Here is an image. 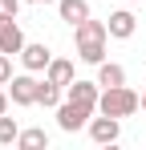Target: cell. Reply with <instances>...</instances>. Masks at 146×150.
Wrapping results in <instances>:
<instances>
[{"label": "cell", "instance_id": "13", "mask_svg": "<svg viewBox=\"0 0 146 150\" xmlns=\"http://www.w3.org/2000/svg\"><path fill=\"white\" fill-rule=\"evenodd\" d=\"M16 146H21V150H49V134L41 130V126H33V130H21Z\"/></svg>", "mask_w": 146, "mask_h": 150}, {"label": "cell", "instance_id": "6", "mask_svg": "<svg viewBox=\"0 0 146 150\" xmlns=\"http://www.w3.org/2000/svg\"><path fill=\"white\" fill-rule=\"evenodd\" d=\"M24 45H28V41H24V33H21V25H16V16H0V53L21 57Z\"/></svg>", "mask_w": 146, "mask_h": 150}, {"label": "cell", "instance_id": "10", "mask_svg": "<svg viewBox=\"0 0 146 150\" xmlns=\"http://www.w3.org/2000/svg\"><path fill=\"white\" fill-rule=\"evenodd\" d=\"M45 77H49V81H57L61 89H69L73 81H77V69H73V61H65V57H53L49 69H45Z\"/></svg>", "mask_w": 146, "mask_h": 150}, {"label": "cell", "instance_id": "21", "mask_svg": "<svg viewBox=\"0 0 146 150\" xmlns=\"http://www.w3.org/2000/svg\"><path fill=\"white\" fill-rule=\"evenodd\" d=\"M130 4H142V0H130Z\"/></svg>", "mask_w": 146, "mask_h": 150}, {"label": "cell", "instance_id": "9", "mask_svg": "<svg viewBox=\"0 0 146 150\" xmlns=\"http://www.w3.org/2000/svg\"><path fill=\"white\" fill-rule=\"evenodd\" d=\"M49 61H53V49H49V45H24L21 49V65L28 73H45Z\"/></svg>", "mask_w": 146, "mask_h": 150}, {"label": "cell", "instance_id": "1", "mask_svg": "<svg viewBox=\"0 0 146 150\" xmlns=\"http://www.w3.org/2000/svg\"><path fill=\"white\" fill-rule=\"evenodd\" d=\"M73 41H77V57L85 61V65H101L106 61V41H110V28L106 21H81V25H73Z\"/></svg>", "mask_w": 146, "mask_h": 150}, {"label": "cell", "instance_id": "4", "mask_svg": "<svg viewBox=\"0 0 146 150\" xmlns=\"http://www.w3.org/2000/svg\"><path fill=\"white\" fill-rule=\"evenodd\" d=\"M37 89H41V81L28 73V69L8 81V98H12V105H37Z\"/></svg>", "mask_w": 146, "mask_h": 150}, {"label": "cell", "instance_id": "3", "mask_svg": "<svg viewBox=\"0 0 146 150\" xmlns=\"http://www.w3.org/2000/svg\"><path fill=\"white\" fill-rule=\"evenodd\" d=\"M89 118H94V110H85V105H77V101H61L57 105V126L65 130V134H77L81 126H89Z\"/></svg>", "mask_w": 146, "mask_h": 150}, {"label": "cell", "instance_id": "11", "mask_svg": "<svg viewBox=\"0 0 146 150\" xmlns=\"http://www.w3.org/2000/svg\"><path fill=\"white\" fill-rule=\"evenodd\" d=\"M57 12L65 25H81L89 16V0H57Z\"/></svg>", "mask_w": 146, "mask_h": 150}, {"label": "cell", "instance_id": "15", "mask_svg": "<svg viewBox=\"0 0 146 150\" xmlns=\"http://www.w3.org/2000/svg\"><path fill=\"white\" fill-rule=\"evenodd\" d=\"M16 138H21L16 118H4V114H0V146H16Z\"/></svg>", "mask_w": 146, "mask_h": 150}, {"label": "cell", "instance_id": "8", "mask_svg": "<svg viewBox=\"0 0 146 150\" xmlns=\"http://www.w3.org/2000/svg\"><path fill=\"white\" fill-rule=\"evenodd\" d=\"M106 28H110V37H114V41H130V37L138 33V21H134V12H126V8H118V12H110V21H106Z\"/></svg>", "mask_w": 146, "mask_h": 150}, {"label": "cell", "instance_id": "2", "mask_svg": "<svg viewBox=\"0 0 146 150\" xmlns=\"http://www.w3.org/2000/svg\"><path fill=\"white\" fill-rule=\"evenodd\" d=\"M142 110V93H134L130 85H114V89H101L97 101V114H110V118H130Z\"/></svg>", "mask_w": 146, "mask_h": 150}, {"label": "cell", "instance_id": "20", "mask_svg": "<svg viewBox=\"0 0 146 150\" xmlns=\"http://www.w3.org/2000/svg\"><path fill=\"white\" fill-rule=\"evenodd\" d=\"M142 114H146V81H142Z\"/></svg>", "mask_w": 146, "mask_h": 150}, {"label": "cell", "instance_id": "14", "mask_svg": "<svg viewBox=\"0 0 146 150\" xmlns=\"http://www.w3.org/2000/svg\"><path fill=\"white\" fill-rule=\"evenodd\" d=\"M37 105H45V110H57V105H61V85H57V81H41V89H37Z\"/></svg>", "mask_w": 146, "mask_h": 150}, {"label": "cell", "instance_id": "7", "mask_svg": "<svg viewBox=\"0 0 146 150\" xmlns=\"http://www.w3.org/2000/svg\"><path fill=\"white\" fill-rule=\"evenodd\" d=\"M65 98L77 101V105H85V110H97V101H101V85H97V81H73L69 89H65Z\"/></svg>", "mask_w": 146, "mask_h": 150}, {"label": "cell", "instance_id": "17", "mask_svg": "<svg viewBox=\"0 0 146 150\" xmlns=\"http://www.w3.org/2000/svg\"><path fill=\"white\" fill-rule=\"evenodd\" d=\"M24 0H0V16H16Z\"/></svg>", "mask_w": 146, "mask_h": 150}, {"label": "cell", "instance_id": "18", "mask_svg": "<svg viewBox=\"0 0 146 150\" xmlns=\"http://www.w3.org/2000/svg\"><path fill=\"white\" fill-rule=\"evenodd\" d=\"M8 101H12V98H8V93L0 89V114H8Z\"/></svg>", "mask_w": 146, "mask_h": 150}, {"label": "cell", "instance_id": "5", "mask_svg": "<svg viewBox=\"0 0 146 150\" xmlns=\"http://www.w3.org/2000/svg\"><path fill=\"white\" fill-rule=\"evenodd\" d=\"M89 138H94L97 146H114V142L122 138V118H110V114L89 118Z\"/></svg>", "mask_w": 146, "mask_h": 150}, {"label": "cell", "instance_id": "16", "mask_svg": "<svg viewBox=\"0 0 146 150\" xmlns=\"http://www.w3.org/2000/svg\"><path fill=\"white\" fill-rule=\"evenodd\" d=\"M12 57H8V53H0V85H8V81H12Z\"/></svg>", "mask_w": 146, "mask_h": 150}, {"label": "cell", "instance_id": "19", "mask_svg": "<svg viewBox=\"0 0 146 150\" xmlns=\"http://www.w3.org/2000/svg\"><path fill=\"white\" fill-rule=\"evenodd\" d=\"M24 4H57V0H24Z\"/></svg>", "mask_w": 146, "mask_h": 150}, {"label": "cell", "instance_id": "12", "mask_svg": "<svg viewBox=\"0 0 146 150\" xmlns=\"http://www.w3.org/2000/svg\"><path fill=\"white\" fill-rule=\"evenodd\" d=\"M97 85H101V89L126 85V69H122V65H114V61H101V65H97Z\"/></svg>", "mask_w": 146, "mask_h": 150}]
</instances>
